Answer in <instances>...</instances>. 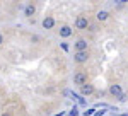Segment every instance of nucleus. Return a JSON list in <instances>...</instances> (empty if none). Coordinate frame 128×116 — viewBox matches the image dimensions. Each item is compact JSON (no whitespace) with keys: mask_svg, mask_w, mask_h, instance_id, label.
<instances>
[{"mask_svg":"<svg viewBox=\"0 0 128 116\" xmlns=\"http://www.w3.org/2000/svg\"><path fill=\"white\" fill-rule=\"evenodd\" d=\"M74 84L79 86V87L86 86V84H87V74H86V72H77V74H74Z\"/></svg>","mask_w":128,"mask_h":116,"instance_id":"obj_1","label":"nucleus"},{"mask_svg":"<svg viewBox=\"0 0 128 116\" xmlns=\"http://www.w3.org/2000/svg\"><path fill=\"white\" fill-rule=\"evenodd\" d=\"M89 19L86 17V16H79L77 19H75V29H79V31H86V29L89 28Z\"/></svg>","mask_w":128,"mask_h":116,"instance_id":"obj_2","label":"nucleus"},{"mask_svg":"<svg viewBox=\"0 0 128 116\" xmlns=\"http://www.w3.org/2000/svg\"><path fill=\"white\" fill-rule=\"evenodd\" d=\"M89 60V51H75L74 53V62L75 63H86Z\"/></svg>","mask_w":128,"mask_h":116,"instance_id":"obj_3","label":"nucleus"},{"mask_svg":"<svg viewBox=\"0 0 128 116\" xmlns=\"http://www.w3.org/2000/svg\"><path fill=\"white\" fill-rule=\"evenodd\" d=\"M58 32H60V36H62V38H70V36L74 34L72 28H70V26H67V24H65V26H62V28L58 29Z\"/></svg>","mask_w":128,"mask_h":116,"instance_id":"obj_4","label":"nucleus"},{"mask_svg":"<svg viewBox=\"0 0 128 116\" xmlns=\"http://www.w3.org/2000/svg\"><path fill=\"white\" fill-rule=\"evenodd\" d=\"M109 94L114 97H120L121 94H123V90H121V86L120 84H113V86L109 87Z\"/></svg>","mask_w":128,"mask_h":116,"instance_id":"obj_5","label":"nucleus"},{"mask_svg":"<svg viewBox=\"0 0 128 116\" xmlns=\"http://www.w3.org/2000/svg\"><path fill=\"white\" fill-rule=\"evenodd\" d=\"M41 24H43V28H44V29H53V28H55V19H53L51 16H46V17L43 19Z\"/></svg>","mask_w":128,"mask_h":116,"instance_id":"obj_6","label":"nucleus"},{"mask_svg":"<svg viewBox=\"0 0 128 116\" xmlns=\"http://www.w3.org/2000/svg\"><path fill=\"white\" fill-rule=\"evenodd\" d=\"M36 14V5L34 4H28L26 7H24V16L26 17H32Z\"/></svg>","mask_w":128,"mask_h":116,"instance_id":"obj_7","label":"nucleus"},{"mask_svg":"<svg viewBox=\"0 0 128 116\" xmlns=\"http://www.w3.org/2000/svg\"><path fill=\"white\" fill-rule=\"evenodd\" d=\"M89 44L86 39H77V43H75V51H87Z\"/></svg>","mask_w":128,"mask_h":116,"instance_id":"obj_8","label":"nucleus"},{"mask_svg":"<svg viewBox=\"0 0 128 116\" xmlns=\"http://www.w3.org/2000/svg\"><path fill=\"white\" fill-rule=\"evenodd\" d=\"M92 92H94V86L92 84H86V86L80 87V94L82 96H90Z\"/></svg>","mask_w":128,"mask_h":116,"instance_id":"obj_9","label":"nucleus"},{"mask_svg":"<svg viewBox=\"0 0 128 116\" xmlns=\"http://www.w3.org/2000/svg\"><path fill=\"white\" fill-rule=\"evenodd\" d=\"M96 19H98L99 22L108 20V19H109V12H108V10H99L98 14H96Z\"/></svg>","mask_w":128,"mask_h":116,"instance_id":"obj_10","label":"nucleus"},{"mask_svg":"<svg viewBox=\"0 0 128 116\" xmlns=\"http://www.w3.org/2000/svg\"><path fill=\"white\" fill-rule=\"evenodd\" d=\"M79 114V108L74 104V108H72V111H70V116H77Z\"/></svg>","mask_w":128,"mask_h":116,"instance_id":"obj_11","label":"nucleus"},{"mask_svg":"<svg viewBox=\"0 0 128 116\" xmlns=\"http://www.w3.org/2000/svg\"><path fill=\"white\" fill-rule=\"evenodd\" d=\"M94 113H96V109H87V111H84V116H94Z\"/></svg>","mask_w":128,"mask_h":116,"instance_id":"obj_12","label":"nucleus"},{"mask_svg":"<svg viewBox=\"0 0 128 116\" xmlns=\"http://www.w3.org/2000/svg\"><path fill=\"white\" fill-rule=\"evenodd\" d=\"M77 101H79L80 106H86V104H87V102H86V99H84V97H80V96H79V99H77Z\"/></svg>","mask_w":128,"mask_h":116,"instance_id":"obj_13","label":"nucleus"},{"mask_svg":"<svg viewBox=\"0 0 128 116\" xmlns=\"http://www.w3.org/2000/svg\"><path fill=\"white\" fill-rule=\"evenodd\" d=\"M60 46H62L63 51H68V44H67V43H60Z\"/></svg>","mask_w":128,"mask_h":116,"instance_id":"obj_14","label":"nucleus"},{"mask_svg":"<svg viewBox=\"0 0 128 116\" xmlns=\"http://www.w3.org/2000/svg\"><path fill=\"white\" fill-rule=\"evenodd\" d=\"M118 99H120V101H121V102H125V101H126V94L123 92V94H121V96H120Z\"/></svg>","mask_w":128,"mask_h":116,"instance_id":"obj_15","label":"nucleus"},{"mask_svg":"<svg viewBox=\"0 0 128 116\" xmlns=\"http://www.w3.org/2000/svg\"><path fill=\"white\" fill-rule=\"evenodd\" d=\"M94 116H104V111H96Z\"/></svg>","mask_w":128,"mask_h":116,"instance_id":"obj_16","label":"nucleus"},{"mask_svg":"<svg viewBox=\"0 0 128 116\" xmlns=\"http://www.w3.org/2000/svg\"><path fill=\"white\" fill-rule=\"evenodd\" d=\"M2 44H4V34L0 32V46H2Z\"/></svg>","mask_w":128,"mask_h":116,"instance_id":"obj_17","label":"nucleus"},{"mask_svg":"<svg viewBox=\"0 0 128 116\" xmlns=\"http://www.w3.org/2000/svg\"><path fill=\"white\" fill-rule=\"evenodd\" d=\"M0 116H12V114H10V113H7V111H5V113H2V114H0Z\"/></svg>","mask_w":128,"mask_h":116,"instance_id":"obj_18","label":"nucleus"},{"mask_svg":"<svg viewBox=\"0 0 128 116\" xmlns=\"http://www.w3.org/2000/svg\"><path fill=\"white\" fill-rule=\"evenodd\" d=\"M113 116H114V114H113ZM116 116H128V114H116Z\"/></svg>","mask_w":128,"mask_h":116,"instance_id":"obj_19","label":"nucleus"},{"mask_svg":"<svg viewBox=\"0 0 128 116\" xmlns=\"http://www.w3.org/2000/svg\"><path fill=\"white\" fill-rule=\"evenodd\" d=\"M55 116H63V113H60V114H55Z\"/></svg>","mask_w":128,"mask_h":116,"instance_id":"obj_20","label":"nucleus"}]
</instances>
